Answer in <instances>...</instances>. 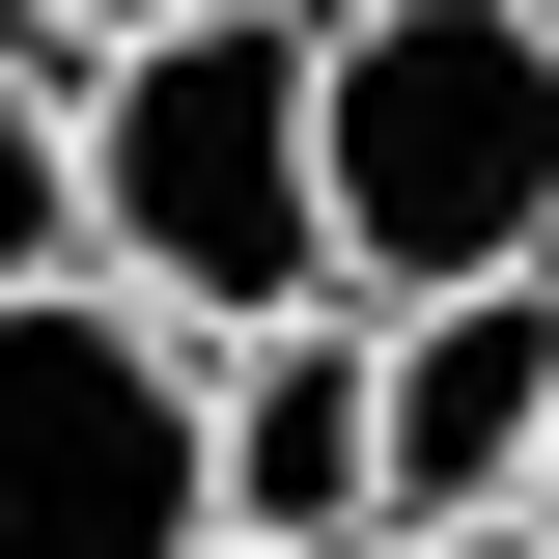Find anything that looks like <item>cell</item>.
Here are the masks:
<instances>
[{"mask_svg":"<svg viewBox=\"0 0 559 559\" xmlns=\"http://www.w3.org/2000/svg\"><path fill=\"white\" fill-rule=\"evenodd\" d=\"M168 28H224V0H28V57H57V84H84V57H168Z\"/></svg>","mask_w":559,"mask_h":559,"instance_id":"obj_7","label":"cell"},{"mask_svg":"<svg viewBox=\"0 0 559 559\" xmlns=\"http://www.w3.org/2000/svg\"><path fill=\"white\" fill-rule=\"evenodd\" d=\"M308 197H336V308H476L559 280V0H364L308 57Z\"/></svg>","mask_w":559,"mask_h":559,"instance_id":"obj_2","label":"cell"},{"mask_svg":"<svg viewBox=\"0 0 559 559\" xmlns=\"http://www.w3.org/2000/svg\"><path fill=\"white\" fill-rule=\"evenodd\" d=\"M532 448H559V280L392 308V532H503Z\"/></svg>","mask_w":559,"mask_h":559,"instance_id":"obj_5","label":"cell"},{"mask_svg":"<svg viewBox=\"0 0 559 559\" xmlns=\"http://www.w3.org/2000/svg\"><path fill=\"white\" fill-rule=\"evenodd\" d=\"M84 280V140H57V84L0 57V308H57Z\"/></svg>","mask_w":559,"mask_h":559,"instance_id":"obj_6","label":"cell"},{"mask_svg":"<svg viewBox=\"0 0 559 559\" xmlns=\"http://www.w3.org/2000/svg\"><path fill=\"white\" fill-rule=\"evenodd\" d=\"M503 532H532V559H559V448H532V503H503Z\"/></svg>","mask_w":559,"mask_h":559,"instance_id":"obj_9","label":"cell"},{"mask_svg":"<svg viewBox=\"0 0 559 559\" xmlns=\"http://www.w3.org/2000/svg\"><path fill=\"white\" fill-rule=\"evenodd\" d=\"M308 0H224V28H168V57H84L57 140H84V280L112 308H168V336H308L336 308V197H308Z\"/></svg>","mask_w":559,"mask_h":559,"instance_id":"obj_1","label":"cell"},{"mask_svg":"<svg viewBox=\"0 0 559 559\" xmlns=\"http://www.w3.org/2000/svg\"><path fill=\"white\" fill-rule=\"evenodd\" d=\"M197 448H224V559H364V532H392V336H364V308L224 336Z\"/></svg>","mask_w":559,"mask_h":559,"instance_id":"obj_4","label":"cell"},{"mask_svg":"<svg viewBox=\"0 0 559 559\" xmlns=\"http://www.w3.org/2000/svg\"><path fill=\"white\" fill-rule=\"evenodd\" d=\"M224 364L112 280L0 308V559H224V448H197Z\"/></svg>","mask_w":559,"mask_h":559,"instance_id":"obj_3","label":"cell"},{"mask_svg":"<svg viewBox=\"0 0 559 559\" xmlns=\"http://www.w3.org/2000/svg\"><path fill=\"white\" fill-rule=\"evenodd\" d=\"M364 559H532V532H364Z\"/></svg>","mask_w":559,"mask_h":559,"instance_id":"obj_8","label":"cell"},{"mask_svg":"<svg viewBox=\"0 0 559 559\" xmlns=\"http://www.w3.org/2000/svg\"><path fill=\"white\" fill-rule=\"evenodd\" d=\"M308 28H364V0H308Z\"/></svg>","mask_w":559,"mask_h":559,"instance_id":"obj_11","label":"cell"},{"mask_svg":"<svg viewBox=\"0 0 559 559\" xmlns=\"http://www.w3.org/2000/svg\"><path fill=\"white\" fill-rule=\"evenodd\" d=\"M0 57H28V0H0ZM28 84H57V57H28Z\"/></svg>","mask_w":559,"mask_h":559,"instance_id":"obj_10","label":"cell"}]
</instances>
